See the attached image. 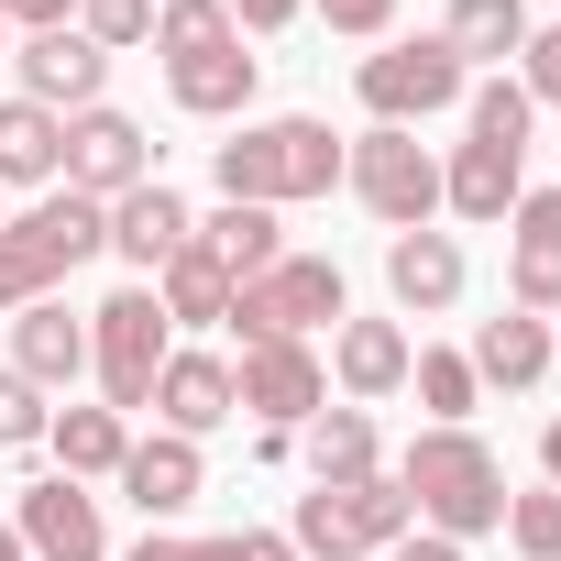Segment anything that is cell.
<instances>
[{"mask_svg":"<svg viewBox=\"0 0 561 561\" xmlns=\"http://www.w3.org/2000/svg\"><path fill=\"white\" fill-rule=\"evenodd\" d=\"M209 176H220V198H242V209H298V198H331V187H342V133L309 122V111L242 122L231 144H209Z\"/></svg>","mask_w":561,"mask_h":561,"instance_id":"6da1fadb","label":"cell"},{"mask_svg":"<svg viewBox=\"0 0 561 561\" xmlns=\"http://www.w3.org/2000/svg\"><path fill=\"white\" fill-rule=\"evenodd\" d=\"M397 484H408L419 528H440V539L506 528V462H495L473 430H419V440L397 451Z\"/></svg>","mask_w":561,"mask_h":561,"instance_id":"7a4b0ae2","label":"cell"},{"mask_svg":"<svg viewBox=\"0 0 561 561\" xmlns=\"http://www.w3.org/2000/svg\"><path fill=\"white\" fill-rule=\"evenodd\" d=\"M89 253H111V209L78 198V187H45L23 220H0V320L34 309V298H56Z\"/></svg>","mask_w":561,"mask_h":561,"instance_id":"3957f363","label":"cell"},{"mask_svg":"<svg viewBox=\"0 0 561 561\" xmlns=\"http://www.w3.org/2000/svg\"><path fill=\"white\" fill-rule=\"evenodd\" d=\"M408 528H419V506H408V484H397V473H364V484H309V495H298V517H287L298 561H386Z\"/></svg>","mask_w":561,"mask_h":561,"instance_id":"277c9868","label":"cell"},{"mask_svg":"<svg viewBox=\"0 0 561 561\" xmlns=\"http://www.w3.org/2000/svg\"><path fill=\"white\" fill-rule=\"evenodd\" d=\"M342 320H353V287H342L331 253H287V264H264L253 287L231 298L242 342H309V331H342Z\"/></svg>","mask_w":561,"mask_h":561,"instance_id":"5b68a950","label":"cell"},{"mask_svg":"<svg viewBox=\"0 0 561 561\" xmlns=\"http://www.w3.org/2000/svg\"><path fill=\"white\" fill-rule=\"evenodd\" d=\"M165 353H176V331H165V309H154V287H122V298H100L89 309V375H100V408H154V375H165Z\"/></svg>","mask_w":561,"mask_h":561,"instance_id":"8992f818","label":"cell"},{"mask_svg":"<svg viewBox=\"0 0 561 561\" xmlns=\"http://www.w3.org/2000/svg\"><path fill=\"white\" fill-rule=\"evenodd\" d=\"M342 187H353L386 231H430V209H440V154H430L419 133L375 122V133H353V144H342Z\"/></svg>","mask_w":561,"mask_h":561,"instance_id":"52a82bcc","label":"cell"},{"mask_svg":"<svg viewBox=\"0 0 561 561\" xmlns=\"http://www.w3.org/2000/svg\"><path fill=\"white\" fill-rule=\"evenodd\" d=\"M353 89H364V111H375V122H397V133H408V122L451 111V100L473 89V67H462L440 34H408V45H375V56L353 67Z\"/></svg>","mask_w":561,"mask_h":561,"instance_id":"ba28073f","label":"cell"},{"mask_svg":"<svg viewBox=\"0 0 561 561\" xmlns=\"http://www.w3.org/2000/svg\"><path fill=\"white\" fill-rule=\"evenodd\" d=\"M231 397H242V419H264V430H309V419L331 408V364H320L309 342H242Z\"/></svg>","mask_w":561,"mask_h":561,"instance_id":"9c48e42d","label":"cell"},{"mask_svg":"<svg viewBox=\"0 0 561 561\" xmlns=\"http://www.w3.org/2000/svg\"><path fill=\"white\" fill-rule=\"evenodd\" d=\"M144 176H154V144H144V122H133V111H111V100H100V111H78V122H67V165H56V187H78V198H100V209H111V198H133Z\"/></svg>","mask_w":561,"mask_h":561,"instance_id":"30bf717a","label":"cell"},{"mask_svg":"<svg viewBox=\"0 0 561 561\" xmlns=\"http://www.w3.org/2000/svg\"><path fill=\"white\" fill-rule=\"evenodd\" d=\"M12 78H23V100H34V111L78 122V111H100V89H111V56H100L78 23H56V34H23V45H12Z\"/></svg>","mask_w":561,"mask_h":561,"instance_id":"8fae6325","label":"cell"},{"mask_svg":"<svg viewBox=\"0 0 561 561\" xmlns=\"http://www.w3.org/2000/svg\"><path fill=\"white\" fill-rule=\"evenodd\" d=\"M506 309L561 320V187H517L506 209Z\"/></svg>","mask_w":561,"mask_h":561,"instance_id":"7c38bea8","label":"cell"},{"mask_svg":"<svg viewBox=\"0 0 561 561\" xmlns=\"http://www.w3.org/2000/svg\"><path fill=\"white\" fill-rule=\"evenodd\" d=\"M12 528H23V561H111V528H100V495H89V484H67V473L23 484Z\"/></svg>","mask_w":561,"mask_h":561,"instance_id":"4fadbf2b","label":"cell"},{"mask_svg":"<svg viewBox=\"0 0 561 561\" xmlns=\"http://www.w3.org/2000/svg\"><path fill=\"white\" fill-rule=\"evenodd\" d=\"M187 231H198V209H187L165 176H144L133 198H111V253L144 275V287H154V275H165L176 253H187Z\"/></svg>","mask_w":561,"mask_h":561,"instance_id":"5bb4252c","label":"cell"},{"mask_svg":"<svg viewBox=\"0 0 561 561\" xmlns=\"http://www.w3.org/2000/svg\"><path fill=\"white\" fill-rule=\"evenodd\" d=\"M111 484L144 506V528H165V517H187V506L209 495V462H198V440L154 430V440H133V451H122V473H111Z\"/></svg>","mask_w":561,"mask_h":561,"instance_id":"9a60e30c","label":"cell"},{"mask_svg":"<svg viewBox=\"0 0 561 561\" xmlns=\"http://www.w3.org/2000/svg\"><path fill=\"white\" fill-rule=\"evenodd\" d=\"M12 375H23V386H45V397H67V386L89 375V320H78L67 298L12 309Z\"/></svg>","mask_w":561,"mask_h":561,"instance_id":"2e32d148","label":"cell"},{"mask_svg":"<svg viewBox=\"0 0 561 561\" xmlns=\"http://www.w3.org/2000/svg\"><path fill=\"white\" fill-rule=\"evenodd\" d=\"M462 242L451 231H386V298L408 309V320H440L451 298H462Z\"/></svg>","mask_w":561,"mask_h":561,"instance_id":"e0dca14e","label":"cell"},{"mask_svg":"<svg viewBox=\"0 0 561 561\" xmlns=\"http://www.w3.org/2000/svg\"><path fill=\"white\" fill-rule=\"evenodd\" d=\"M253 89H264V56H242V34L209 45V56H176V67H165V100H176L187 122H242Z\"/></svg>","mask_w":561,"mask_h":561,"instance_id":"ac0fdd59","label":"cell"},{"mask_svg":"<svg viewBox=\"0 0 561 561\" xmlns=\"http://www.w3.org/2000/svg\"><path fill=\"white\" fill-rule=\"evenodd\" d=\"M408 364H419L408 320H342V331H331V375H342L353 408H386V397L408 386Z\"/></svg>","mask_w":561,"mask_h":561,"instance_id":"d6986e66","label":"cell"},{"mask_svg":"<svg viewBox=\"0 0 561 561\" xmlns=\"http://www.w3.org/2000/svg\"><path fill=\"white\" fill-rule=\"evenodd\" d=\"M517 165H528L517 144H484V133H473V144L440 165V209H451V220H473V231H495V220L517 209V187H528Z\"/></svg>","mask_w":561,"mask_h":561,"instance_id":"ffe728a7","label":"cell"},{"mask_svg":"<svg viewBox=\"0 0 561 561\" xmlns=\"http://www.w3.org/2000/svg\"><path fill=\"white\" fill-rule=\"evenodd\" d=\"M154 419H165L176 440H209L220 419H242L231 364H220V353H165V375H154Z\"/></svg>","mask_w":561,"mask_h":561,"instance_id":"44dd1931","label":"cell"},{"mask_svg":"<svg viewBox=\"0 0 561 561\" xmlns=\"http://www.w3.org/2000/svg\"><path fill=\"white\" fill-rule=\"evenodd\" d=\"M187 242H198V253L231 275V287H253L264 264H287V220H275V209H242V198H220V209H209Z\"/></svg>","mask_w":561,"mask_h":561,"instance_id":"7402d4cb","label":"cell"},{"mask_svg":"<svg viewBox=\"0 0 561 561\" xmlns=\"http://www.w3.org/2000/svg\"><path fill=\"white\" fill-rule=\"evenodd\" d=\"M45 451H56L67 484H111L122 451H133V419H122V408H56V419H45Z\"/></svg>","mask_w":561,"mask_h":561,"instance_id":"603a6c76","label":"cell"},{"mask_svg":"<svg viewBox=\"0 0 561 561\" xmlns=\"http://www.w3.org/2000/svg\"><path fill=\"white\" fill-rule=\"evenodd\" d=\"M473 386H539L550 375V320H528V309H495V320H473Z\"/></svg>","mask_w":561,"mask_h":561,"instance_id":"cb8c5ba5","label":"cell"},{"mask_svg":"<svg viewBox=\"0 0 561 561\" xmlns=\"http://www.w3.org/2000/svg\"><path fill=\"white\" fill-rule=\"evenodd\" d=\"M56 165H67V122L12 89L0 100V187H56Z\"/></svg>","mask_w":561,"mask_h":561,"instance_id":"d4e9b609","label":"cell"},{"mask_svg":"<svg viewBox=\"0 0 561 561\" xmlns=\"http://www.w3.org/2000/svg\"><path fill=\"white\" fill-rule=\"evenodd\" d=\"M231 298H242V287H231V275H220L198 242H187V253L154 275V309H165V331H231Z\"/></svg>","mask_w":561,"mask_h":561,"instance_id":"484cf974","label":"cell"},{"mask_svg":"<svg viewBox=\"0 0 561 561\" xmlns=\"http://www.w3.org/2000/svg\"><path fill=\"white\" fill-rule=\"evenodd\" d=\"M528 0H451L440 12V45L462 56V67H506V56H528Z\"/></svg>","mask_w":561,"mask_h":561,"instance_id":"4316f807","label":"cell"},{"mask_svg":"<svg viewBox=\"0 0 561 561\" xmlns=\"http://www.w3.org/2000/svg\"><path fill=\"white\" fill-rule=\"evenodd\" d=\"M298 451H309V484H364V473H386V462H375V419H364V408H320V419L298 430Z\"/></svg>","mask_w":561,"mask_h":561,"instance_id":"83f0119b","label":"cell"},{"mask_svg":"<svg viewBox=\"0 0 561 561\" xmlns=\"http://www.w3.org/2000/svg\"><path fill=\"white\" fill-rule=\"evenodd\" d=\"M408 386H419L430 430H473V397H484V386H473V364H462V353H419V364H408Z\"/></svg>","mask_w":561,"mask_h":561,"instance_id":"f1b7e54d","label":"cell"},{"mask_svg":"<svg viewBox=\"0 0 561 561\" xmlns=\"http://www.w3.org/2000/svg\"><path fill=\"white\" fill-rule=\"evenodd\" d=\"M209 45H231V12L220 0H154V56L176 67V56H209Z\"/></svg>","mask_w":561,"mask_h":561,"instance_id":"f546056e","label":"cell"},{"mask_svg":"<svg viewBox=\"0 0 561 561\" xmlns=\"http://www.w3.org/2000/svg\"><path fill=\"white\" fill-rule=\"evenodd\" d=\"M462 111H473V133H484V144H517V154H528V111H539V100H528L517 78H484V89H462Z\"/></svg>","mask_w":561,"mask_h":561,"instance_id":"4dcf8cb0","label":"cell"},{"mask_svg":"<svg viewBox=\"0 0 561 561\" xmlns=\"http://www.w3.org/2000/svg\"><path fill=\"white\" fill-rule=\"evenodd\" d=\"M506 539H517L528 561H561V484H528V495H506Z\"/></svg>","mask_w":561,"mask_h":561,"instance_id":"1f68e13d","label":"cell"},{"mask_svg":"<svg viewBox=\"0 0 561 561\" xmlns=\"http://www.w3.org/2000/svg\"><path fill=\"white\" fill-rule=\"evenodd\" d=\"M78 34H89L100 56H122V45H154V0H78Z\"/></svg>","mask_w":561,"mask_h":561,"instance_id":"d6a6232c","label":"cell"},{"mask_svg":"<svg viewBox=\"0 0 561 561\" xmlns=\"http://www.w3.org/2000/svg\"><path fill=\"white\" fill-rule=\"evenodd\" d=\"M45 419H56V408H45V386H23L12 364H0V451H34V440H45Z\"/></svg>","mask_w":561,"mask_h":561,"instance_id":"836d02e7","label":"cell"},{"mask_svg":"<svg viewBox=\"0 0 561 561\" xmlns=\"http://www.w3.org/2000/svg\"><path fill=\"white\" fill-rule=\"evenodd\" d=\"M309 12H320L331 34H353V45H386V23H397V0H309Z\"/></svg>","mask_w":561,"mask_h":561,"instance_id":"e575fe53","label":"cell"},{"mask_svg":"<svg viewBox=\"0 0 561 561\" xmlns=\"http://www.w3.org/2000/svg\"><path fill=\"white\" fill-rule=\"evenodd\" d=\"M517 89H528V100H561V23H539V34H528V56H517Z\"/></svg>","mask_w":561,"mask_h":561,"instance_id":"d590c367","label":"cell"},{"mask_svg":"<svg viewBox=\"0 0 561 561\" xmlns=\"http://www.w3.org/2000/svg\"><path fill=\"white\" fill-rule=\"evenodd\" d=\"M220 12H231V34H287L309 0H220Z\"/></svg>","mask_w":561,"mask_h":561,"instance_id":"8d00e7d4","label":"cell"},{"mask_svg":"<svg viewBox=\"0 0 561 561\" xmlns=\"http://www.w3.org/2000/svg\"><path fill=\"white\" fill-rule=\"evenodd\" d=\"M78 23V0H0V34H56Z\"/></svg>","mask_w":561,"mask_h":561,"instance_id":"74e56055","label":"cell"},{"mask_svg":"<svg viewBox=\"0 0 561 561\" xmlns=\"http://www.w3.org/2000/svg\"><path fill=\"white\" fill-rule=\"evenodd\" d=\"M220 561H298V539H287V528H231Z\"/></svg>","mask_w":561,"mask_h":561,"instance_id":"f35d334b","label":"cell"},{"mask_svg":"<svg viewBox=\"0 0 561 561\" xmlns=\"http://www.w3.org/2000/svg\"><path fill=\"white\" fill-rule=\"evenodd\" d=\"M133 561H220V539H176V528H144Z\"/></svg>","mask_w":561,"mask_h":561,"instance_id":"ab89813d","label":"cell"},{"mask_svg":"<svg viewBox=\"0 0 561 561\" xmlns=\"http://www.w3.org/2000/svg\"><path fill=\"white\" fill-rule=\"evenodd\" d=\"M386 561H462V539H440V528H408Z\"/></svg>","mask_w":561,"mask_h":561,"instance_id":"60d3db41","label":"cell"},{"mask_svg":"<svg viewBox=\"0 0 561 561\" xmlns=\"http://www.w3.org/2000/svg\"><path fill=\"white\" fill-rule=\"evenodd\" d=\"M539 473H550V484H561V419H550V430H539Z\"/></svg>","mask_w":561,"mask_h":561,"instance_id":"b9f144b4","label":"cell"},{"mask_svg":"<svg viewBox=\"0 0 561 561\" xmlns=\"http://www.w3.org/2000/svg\"><path fill=\"white\" fill-rule=\"evenodd\" d=\"M0 561H23V528H12V517H0Z\"/></svg>","mask_w":561,"mask_h":561,"instance_id":"7bdbcfd3","label":"cell"},{"mask_svg":"<svg viewBox=\"0 0 561 561\" xmlns=\"http://www.w3.org/2000/svg\"><path fill=\"white\" fill-rule=\"evenodd\" d=\"M550 364H561V320H550Z\"/></svg>","mask_w":561,"mask_h":561,"instance_id":"ee69618b","label":"cell"},{"mask_svg":"<svg viewBox=\"0 0 561 561\" xmlns=\"http://www.w3.org/2000/svg\"><path fill=\"white\" fill-rule=\"evenodd\" d=\"M0 198H12V187H0ZM0 220H12V209H0Z\"/></svg>","mask_w":561,"mask_h":561,"instance_id":"f6af8a7d","label":"cell"},{"mask_svg":"<svg viewBox=\"0 0 561 561\" xmlns=\"http://www.w3.org/2000/svg\"><path fill=\"white\" fill-rule=\"evenodd\" d=\"M0 56H12V45H0Z\"/></svg>","mask_w":561,"mask_h":561,"instance_id":"bcb514c9","label":"cell"}]
</instances>
